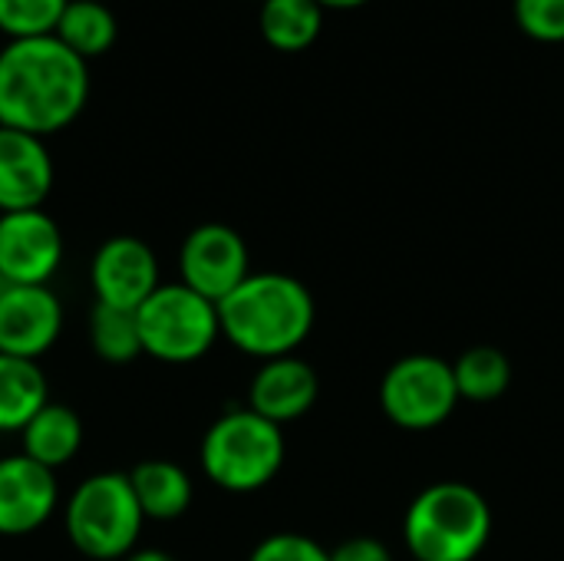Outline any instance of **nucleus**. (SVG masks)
I'll return each mask as SVG.
<instances>
[{
    "label": "nucleus",
    "instance_id": "f257e3e1",
    "mask_svg": "<svg viewBox=\"0 0 564 561\" xmlns=\"http://www.w3.org/2000/svg\"><path fill=\"white\" fill-rule=\"evenodd\" d=\"M89 99L86 60L56 36L7 40L0 50V126L53 136L79 119Z\"/></svg>",
    "mask_w": 564,
    "mask_h": 561
},
{
    "label": "nucleus",
    "instance_id": "f03ea898",
    "mask_svg": "<svg viewBox=\"0 0 564 561\" xmlns=\"http://www.w3.org/2000/svg\"><path fill=\"white\" fill-rule=\"evenodd\" d=\"M314 317V294L284 271H251L218 301L221 337L261 364L294 354L311 337Z\"/></svg>",
    "mask_w": 564,
    "mask_h": 561
},
{
    "label": "nucleus",
    "instance_id": "7ed1b4c3",
    "mask_svg": "<svg viewBox=\"0 0 564 561\" xmlns=\"http://www.w3.org/2000/svg\"><path fill=\"white\" fill-rule=\"evenodd\" d=\"M492 509L469 483H433L406 509L403 542L416 561H473L489 546Z\"/></svg>",
    "mask_w": 564,
    "mask_h": 561
},
{
    "label": "nucleus",
    "instance_id": "20e7f679",
    "mask_svg": "<svg viewBox=\"0 0 564 561\" xmlns=\"http://www.w3.org/2000/svg\"><path fill=\"white\" fill-rule=\"evenodd\" d=\"M145 516L132 493L129 473L86 476L63 506L69 546L93 561H122L135 552Z\"/></svg>",
    "mask_w": 564,
    "mask_h": 561
},
{
    "label": "nucleus",
    "instance_id": "39448f33",
    "mask_svg": "<svg viewBox=\"0 0 564 561\" xmlns=\"http://www.w3.org/2000/svg\"><path fill=\"white\" fill-rule=\"evenodd\" d=\"M284 433L254 410L221 413L202 436V473L225 493H258L284 466Z\"/></svg>",
    "mask_w": 564,
    "mask_h": 561
},
{
    "label": "nucleus",
    "instance_id": "423d86ee",
    "mask_svg": "<svg viewBox=\"0 0 564 561\" xmlns=\"http://www.w3.org/2000/svg\"><path fill=\"white\" fill-rule=\"evenodd\" d=\"M142 354L162 364H195L221 337L218 304L182 281L159 284L135 311Z\"/></svg>",
    "mask_w": 564,
    "mask_h": 561
},
{
    "label": "nucleus",
    "instance_id": "0eeeda50",
    "mask_svg": "<svg viewBox=\"0 0 564 561\" xmlns=\"http://www.w3.org/2000/svg\"><path fill=\"white\" fill-rule=\"evenodd\" d=\"M380 407L393 427L410 433L443 427L459 407L453 364L433 354H410L397 360L380 380Z\"/></svg>",
    "mask_w": 564,
    "mask_h": 561
},
{
    "label": "nucleus",
    "instance_id": "6e6552de",
    "mask_svg": "<svg viewBox=\"0 0 564 561\" xmlns=\"http://www.w3.org/2000/svg\"><path fill=\"white\" fill-rule=\"evenodd\" d=\"M178 274L182 284L218 304L251 274L248 245L231 225L205 222L185 235L178 248Z\"/></svg>",
    "mask_w": 564,
    "mask_h": 561
},
{
    "label": "nucleus",
    "instance_id": "1a4fd4ad",
    "mask_svg": "<svg viewBox=\"0 0 564 561\" xmlns=\"http://www.w3.org/2000/svg\"><path fill=\"white\" fill-rule=\"evenodd\" d=\"M159 284V258L152 245L135 235L106 238L89 261V288L96 294V304L135 314Z\"/></svg>",
    "mask_w": 564,
    "mask_h": 561
},
{
    "label": "nucleus",
    "instance_id": "9d476101",
    "mask_svg": "<svg viewBox=\"0 0 564 561\" xmlns=\"http://www.w3.org/2000/svg\"><path fill=\"white\" fill-rule=\"evenodd\" d=\"M63 265V231L43 212L0 215V278L7 284H50Z\"/></svg>",
    "mask_w": 564,
    "mask_h": 561
},
{
    "label": "nucleus",
    "instance_id": "9b49d317",
    "mask_svg": "<svg viewBox=\"0 0 564 561\" xmlns=\"http://www.w3.org/2000/svg\"><path fill=\"white\" fill-rule=\"evenodd\" d=\"M63 331V304L50 284H7L0 294V354L40 360Z\"/></svg>",
    "mask_w": 564,
    "mask_h": 561
},
{
    "label": "nucleus",
    "instance_id": "f8f14e48",
    "mask_svg": "<svg viewBox=\"0 0 564 561\" xmlns=\"http://www.w3.org/2000/svg\"><path fill=\"white\" fill-rule=\"evenodd\" d=\"M59 506V486L53 470L33 463L23 453L0 460V536L20 539L43 529Z\"/></svg>",
    "mask_w": 564,
    "mask_h": 561
},
{
    "label": "nucleus",
    "instance_id": "ddd939ff",
    "mask_svg": "<svg viewBox=\"0 0 564 561\" xmlns=\"http://www.w3.org/2000/svg\"><path fill=\"white\" fill-rule=\"evenodd\" d=\"M53 155L40 136L0 126V215L43 208L53 192Z\"/></svg>",
    "mask_w": 564,
    "mask_h": 561
},
{
    "label": "nucleus",
    "instance_id": "4468645a",
    "mask_svg": "<svg viewBox=\"0 0 564 561\" xmlns=\"http://www.w3.org/2000/svg\"><path fill=\"white\" fill-rule=\"evenodd\" d=\"M317 393L321 384L314 367L297 354H288V357L264 360L258 367L248 387V410L284 427L291 420H301L317 403Z\"/></svg>",
    "mask_w": 564,
    "mask_h": 561
},
{
    "label": "nucleus",
    "instance_id": "2eb2a0df",
    "mask_svg": "<svg viewBox=\"0 0 564 561\" xmlns=\"http://www.w3.org/2000/svg\"><path fill=\"white\" fill-rule=\"evenodd\" d=\"M129 483H132L142 516L152 522L182 519L195 499L192 476L172 460H142L139 466H132Z\"/></svg>",
    "mask_w": 564,
    "mask_h": 561
},
{
    "label": "nucleus",
    "instance_id": "dca6fc26",
    "mask_svg": "<svg viewBox=\"0 0 564 561\" xmlns=\"http://www.w3.org/2000/svg\"><path fill=\"white\" fill-rule=\"evenodd\" d=\"M23 443V456H30L33 463L46 466V470H59L69 460H76L79 446H83V420L73 407L66 403H46L20 433Z\"/></svg>",
    "mask_w": 564,
    "mask_h": 561
},
{
    "label": "nucleus",
    "instance_id": "f3484780",
    "mask_svg": "<svg viewBox=\"0 0 564 561\" xmlns=\"http://www.w3.org/2000/svg\"><path fill=\"white\" fill-rule=\"evenodd\" d=\"M50 403V380L36 360L0 354V433L23 427Z\"/></svg>",
    "mask_w": 564,
    "mask_h": 561
},
{
    "label": "nucleus",
    "instance_id": "a211bd4d",
    "mask_svg": "<svg viewBox=\"0 0 564 561\" xmlns=\"http://www.w3.org/2000/svg\"><path fill=\"white\" fill-rule=\"evenodd\" d=\"M258 26L271 50L304 53L324 30V7L317 0H261Z\"/></svg>",
    "mask_w": 564,
    "mask_h": 561
},
{
    "label": "nucleus",
    "instance_id": "6ab92c4d",
    "mask_svg": "<svg viewBox=\"0 0 564 561\" xmlns=\"http://www.w3.org/2000/svg\"><path fill=\"white\" fill-rule=\"evenodd\" d=\"M53 36L76 56L89 60L112 50L119 36V23L106 7V0H69Z\"/></svg>",
    "mask_w": 564,
    "mask_h": 561
},
{
    "label": "nucleus",
    "instance_id": "aec40b11",
    "mask_svg": "<svg viewBox=\"0 0 564 561\" xmlns=\"http://www.w3.org/2000/svg\"><path fill=\"white\" fill-rule=\"evenodd\" d=\"M453 380L459 400L469 403H492L512 387V360L489 344H476L453 360Z\"/></svg>",
    "mask_w": 564,
    "mask_h": 561
},
{
    "label": "nucleus",
    "instance_id": "412c9836",
    "mask_svg": "<svg viewBox=\"0 0 564 561\" xmlns=\"http://www.w3.org/2000/svg\"><path fill=\"white\" fill-rule=\"evenodd\" d=\"M89 344H93V354L106 364H129V360L142 357V337H139L135 314L109 308V304H93Z\"/></svg>",
    "mask_w": 564,
    "mask_h": 561
},
{
    "label": "nucleus",
    "instance_id": "4be33fe9",
    "mask_svg": "<svg viewBox=\"0 0 564 561\" xmlns=\"http://www.w3.org/2000/svg\"><path fill=\"white\" fill-rule=\"evenodd\" d=\"M69 0H0V33L7 40L53 36Z\"/></svg>",
    "mask_w": 564,
    "mask_h": 561
},
{
    "label": "nucleus",
    "instance_id": "5701e85b",
    "mask_svg": "<svg viewBox=\"0 0 564 561\" xmlns=\"http://www.w3.org/2000/svg\"><path fill=\"white\" fill-rule=\"evenodd\" d=\"M516 23L539 43H564V0H512Z\"/></svg>",
    "mask_w": 564,
    "mask_h": 561
},
{
    "label": "nucleus",
    "instance_id": "b1692460",
    "mask_svg": "<svg viewBox=\"0 0 564 561\" xmlns=\"http://www.w3.org/2000/svg\"><path fill=\"white\" fill-rule=\"evenodd\" d=\"M248 561H330V552L301 532H274L254 546Z\"/></svg>",
    "mask_w": 564,
    "mask_h": 561
},
{
    "label": "nucleus",
    "instance_id": "393cba45",
    "mask_svg": "<svg viewBox=\"0 0 564 561\" xmlns=\"http://www.w3.org/2000/svg\"><path fill=\"white\" fill-rule=\"evenodd\" d=\"M330 561H393L390 559V549L380 542V539H370V536H354L347 542H340Z\"/></svg>",
    "mask_w": 564,
    "mask_h": 561
},
{
    "label": "nucleus",
    "instance_id": "a878e982",
    "mask_svg": "<svg viewBox=\"0 0 564 561\" xmlns=\"http://www.w3.org/2000/svg\"><path fill=\"white\" fill-rule=\"evenodd\" d=\"M122 561H175L169 552H162V549H135L132 555H126Z\"/></svg>",
    "mask_w": 564,
    "mask_h": 561
},
{
    "label": "nucleus",
    "instance_id": "bb28decb",
    "mask_svg": "<svg viewBox=\"0 0 564 561\" xmlns=\"http://www.w3.org/2000/svg\"><path fill=\"white\" fill-rule=\"evenodd\" d=\"M324 10H354V7H364L367 0H317Z\"/></svg>",
    "mask_w": 564,
    "mask_h": 561
}]
</instances>
